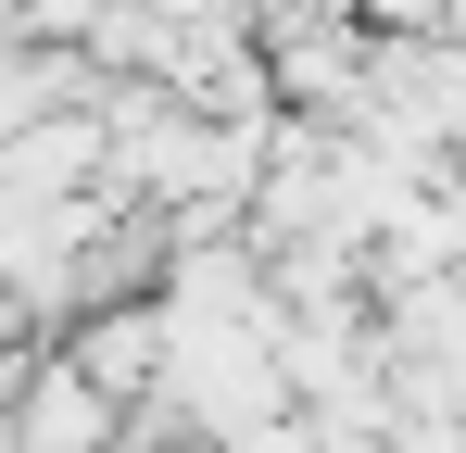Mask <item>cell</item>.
<instances>
[{
  "mask_svg": "<svg viewBox=\"0 0 466 453\" xmlns=\"http://www.w3.org/2000/svg\"><path fill=\"white\" fill-rule=\"evenodd\" d=\"M64 353H76V366L101 378L127 416H139V403L164 390V353H177V327H164V302H101V315H76V327H64Z\"/></svg>",
  "mask_w": 466,
  "mask_h": 453,
  "instance_id": "obj_2",
  "label": "cell"
},
{
  "mask_svg": "<svg viewBox=\"0 0 466 453\" xmlns=\"http://www.w3.org/2000/svg\"><path fill=\"white\" fill-rule=\"evenodd\" d=\"M202 453H328L315 416H265V428H239V441H202Z\"/></svg>",
  "mask_w": 466,
  "mask_h": 453,
  "instance_id": "obj_3",
  "label": "cell"
},
{
  "mask_svg": "<svg viewBox=\"0 0 466 453\" xmlns=\"http://www.w3.org/2000/svg\"><path fill=\"white\" fill-rule=\"evenodd\" d=\"M13 453H127V403L51 340V353H25V378H13Z\"/></svg>",
  "mask_w": 466,
  "mask_h": 453,
  "instance_id": "obj_1",
  "label": "cell"
}]
</instances>
